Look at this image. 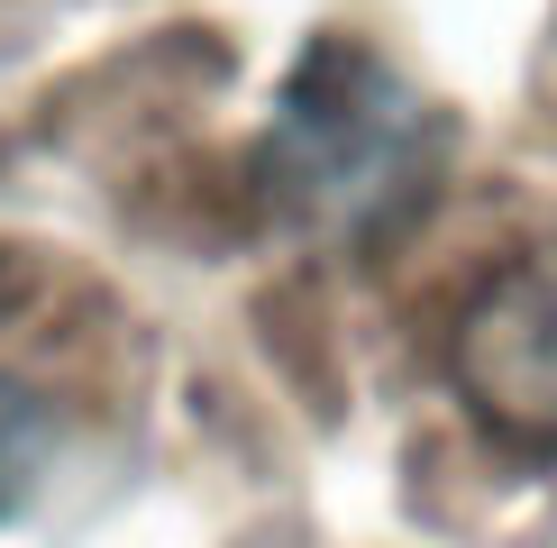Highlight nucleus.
<instances>
[{
  "label": "nucleus",
  "instance_id": "f257e3e1",
  "mask_svg": "<svg viewBox=\"0 0 557 548\" xmlns=\"http://www.w3.org/2000/svg\"><path fill=\"white\" fill-rule=\"evenodd\" d=\"M438 120L411 101V83L357 37H320L293 64L284 120L265 137V174L293 220H375L403 183L430 174Z\"/></svg>",
  "mask_w": 557,
  "mask_h": 548
},
{
  "label": "nucleus",
  "instance_id": "7ed1b4c3",
  "mask_svg": "<svg viewBox=\"0 0 557 548\" xmlns=\"http://www.w3.org/2000/svg\"><path fill=\"white\" fill-rule=\"evenodd\" d=\"M46 457H55V411H46L37 384L0 375V521L28 512V494H37V475H46Z\"/></svg>",
  "mask_w": 557,
  "mask_h": 548
},
{
  "label": "nucleus",
  "instance_id": "f03ea898",
  "mask_svg": "<svg viewBox=\"0 0 557 548\" xmlns=\"http://www.w3.org/2000/svg\"><path fill=\"white\" fill-rule=\"evenodd\" d=\"M457 394L503 448L557 457V238L521 247L457 320Z\"/></svg>",
  "mask_w": 557,
  "mask_h": 548
}]
</instances>
